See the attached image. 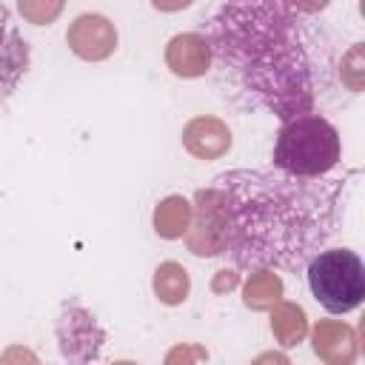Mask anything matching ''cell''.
Masks as SVG:
<instances>
[{
    "label": "cell",
    "mask_w": 365,
    "mask_h": 365,
    "mask_svg": "<svg viewBox=\"0 0 365 365\" xmlns=\"http://www.w3.org/2000/svg\"><path fill=\"white\" fill-rule=\"evenodd\" d=\"M345 182L259 168L222 171L191 197L185 248L194 257H225L237 271H297L336 231Z\"/></svg>",
    "instance_id": "1"
},
{
    "label": "cell",
    "mask_w": 365,
    "mask_h": 365,
    "mask_svg": "<svg viewBox=\"0 0 365 365\" xmlns=\"http://www.w3.org/2000/svg\"><path fill=\"white\" fill-rule=\"evenodd\" d=\"M322 9L325 3H222L202 34L211 63L237 91L282 123L311 114L322 86L325 54H319L308 14Z\"/></svg>",
    "instance_id": "2"
},
{
    "label": "cell",
    "mask_w": 365,
    "mask_h": 365,
    "mask_svg": "<svg viewBox=\"0 0 365 365\" xmlns=\"http://www.w3.org/2000/svg\"><path fill=\"white\" fill-rule=\"evenodd\" d=\"M342 160V140L334 123L322 114H299L279 125L274 140V168L299 177L322 180Z\"/></svg>",
    "instance_id": "3"
},
{
    "label": "cell",
    "mask_w": 365,
    "mask_h": 365,
    "mask_svg": "<svg viewBox=\"0 0 365 365\" xmlns=\"http://www.w3.org/2000/svg\"><path fill=\"white\" fill-rule=\"evenodd\" d=\"M308 288L328 314H351L365 299V265L351 248H325L308 259Z\"/></svg>",
    "instance_id": "4"
},
{
    "label": "cell",
    "mask_w": 365,
    "mask_h": 365,
    "mask_svg": "<svg viewBox=\"0 0 365 365\" xmlns=\"http://www.w3.org/2000/svg\"><path fill=\"white\" fill-rule=\"evenodd\" d=\"M54 334H57V345L60 354L68 365H91L100 359V351L106 345V328L97 322V317L77 305V302H66L57 314L54 322Z\"/></svg>",
    "instance_id": "5"
},
{
    "label": "cell",
    "mask_w": 365,
    "mask_h": 365,
    "mask_svg": "<svg viewBox=\"0 0 365 365\" xmlns=\"http://www.w3.org/2000/svg\"><path fill=\"white\" fill-rule=\"evenodd\" d=\"M117 29L106 14L83 11L66 29V46L86 63H103L117 51Z\"/></svg>",
    "instance_id": "6"
},
{
    "label": "cell",
    "mask_w": 365,
    "mask_h": 365,
    "mask_svg": "<svg viewBox=\"0 0 365 365\" xmlns=\"http://www.w3.org/2000/svg\"><path fill=\"white\" fill-rule=\"evenodd\" d=\"M311 348L325 365H354L359 356V334L342 319H317L308 331Z\"/></svg>",
    "instance_id": "7"
},
{
    "label": "cell",
    "mask_w": 365,
    "mask_h": 365,
    "mask_svg": "<svg viewBox=\"0 0 365 365\" xmlns=\"http://www.w3.org/2000/svg\"><path fill=\"white\" fill-rule=\"evenodd\" d=\"M182 148L197 160H220L231 151V128L214 114H197L182 125Z\"/></svg>",
    "instance_id": "8"
},
{
    "label": "cell",
    "mask_w": 365,
    "mask_h": 365,
    "mask_svg": "<svg viewBox=\"0 0 365 365\" xmlns=\"http://www.w3.org/2000/svg\"><path fill=\"white\" fill-rule=\"evenodd\" d=\"M29 68V46L17 31L11 6L0 3V103L14 91Z\"/></svg>",
    "instance_id": "9"
},
{
    "label": "cell",
    "mask_w": 365,
    "mask_h": 365,
    "mask_svg": "<svg viewBox=\"0 0 365 365\" xmlns=\"http://www.w3.org/2000/svg\"><path fill=\"white\" fill-rule=\"evenodd\" d=\"M165 66L174 77L197 80L211 71V48L200 31H180L165 43Z\"/></svg>",
    "instance_id": "10"
},
{
    "label": "cell",
    "mask_w": 365,
    "mask_h": 365,
    "mask_svg": "<svg viewBox=\"0 0 365 365\" xmlns=\"http://www.w3.org/2000/svg\"><path fill=\"white\" fill-rule=\"evenodd\" d=\"M151 225L163 240H182L191 225V200L182 194H168L154 205Z\"/></svg>",
    "instance_id": "11"
},
{
    "label": "cell",
    "mask_w": 365,
    "mask_h": 365,
    "mask_svg": "<svg viewBox=\"0 0 365 365\" xmlns=\"http://www.w3.org/2000/svg\"><path fill=\"white\" fill-rule=\"evenodd\" d=\"M308 314L299 302H277L271 308V334L279 342V348H297L308 336Z\"/></svg>",
    "instance_id": "12"
},
{
    "label": "cell",
    "mask_w": 365,
    "mask_h": 365,
    "mask_svg": "<svg viewBox=\"0 0 365 365\" xmlns=\"http://www.w3.org/2000/svg\"><path fill=\"white\" fill-rule=\"evenodd\" d=\"M282 294H285V282L271 268L251 271L248 279L242 282V305L251 311H271L277 302H282Z\"/></svg>",
    "instance_id": "13"
},
{
    "label": "cell",
    "mask_w": 365,
    "mask_h": 365,
    "mask_svg": "<svg viewBox=\"0 0 365 365\" xmlns=\"http://www.w3.org/2000/svg\"><path fill=\"white\" fill-rule=\"evenodd\" d=\"M151 288H154V297L163 302V305H182L191 294V277L185 271V265L174 262V259H165L157 265L154 277H151Z\"/></svg>",
    "instance_id": "14"
},
{
    "label": "cell",
    "mask_w": 365,
    "mask_h": 365,
    "mask_svg": "<svg viewBox=\"0 0 365 365\" xmlns=\"http://www.w3.org/2000/svg\"><path fill=\"white\" fill-rule=\"evenodd\" d=\"M339 80L342 86H348V91L359 94L365 86V54H362V43H354L339 63Z\"/></svg>",
    "instance_id": "15"
},
{
    "label": "cell",
    "mask_w": 365,
    "mask_h": 365,
    "mask_svg": "<svg viewBox=\"0 0 365 365\" xmlns=\"http://www.w3.org/2000/svg\"><path fill=\"white\" fill-rule=\"evenodd\" d=\"M63 3L60 0H20L17 11L23 14V20L34 23V26H48L63 14Z\"/></svg>",
    "instance_id": "16"
},
{
    "label": "cell",
    "mask_w": 365,
    "mask_h": 365,
    "mask_svg": "<svg viewBox=\"0 0 365 365\" xmlns=\"http://www.w3.org/2000/svg\"><path fill=\"white\" fill-rule=\"evenodd\" d=\"M202 359H208V348L200 342H177L165 351L163 365H200Z\"/></svg>",
    "instance_id": "17"
},
{
    "label": "cell",
    "mask_w": 365,
    "mask_h": 365,
    "mask_svg": "<svg viewBox=\"0 0 365 365\" xmlns=\"http://www.w3.org/2000/svg\"><path fill=\"white\" fill-rule=\"evenodd\" d=\"M0 365H43V362H40V356H37L29 345L14 342V345H6V348H3Z\"/></svg>",
    "instance_id": "18"
},
{
    "label": "cell",
    "mask_w": 365,
    "mask_h": 365,
    "mask_svg": "<svg viewBox=\"0 0 365 365\" xmlns=\"http://www.w3.org/2000/svg\"><path fill=\"white\" fill-rule=\"evenodd\" d=\"M240 285V271L237 268H220L214 277H211V291L214 294H231L234 288Z\"/></svg>",
    "instance_id": "19"
},
{
    "label": "cell",
    "mask_w": 365,
    "mask_h": 365,
    "mask_svg": "<svg viewBox=\"0 0 365 365\" xmlns=\"http://www.w3.org/2000/svg\"><path fill=\"white\" fill-rule=\"evenodd\" d=\"M251 365H294L285 351H262L251 359Z\"/></svg>",
    "instance_id": "20"
},
{
    "label": "cell",
    "mask_w": 365,
    "mask_h": 365,
    "mask_svg": "<svg viewBox=\"0 0 365 365\" xmlns=\"http://www.w3.org/2000/svg\"><path fill=\"white\" fill-rule=\"evenodd\" d=\"M108 365H140V362H134V359H114V362H108Z\"/></svg>",
    "instance_id": "21"
}]
</instances>
